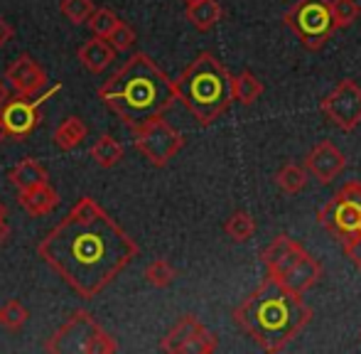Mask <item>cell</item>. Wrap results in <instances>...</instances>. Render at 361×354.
<instances>
[{
	"mask_svg": "<svg viewBox=\"0 0 361 354\" xmlns=\"http://www.w3.org/2000/svg\"><path fill=\"white\" fill-rule=\"evenodd\" d=\"M37 256L76 295L91 300L130 266L138 256V244L104 207L91 197H81L39 241Z\"/></svg>",
	"mask_w": 361,
	"mask_h": 354,
	"instance_id": "1",
	"label": "cell"
},
{
	"mask_svg": "<svg viewBox=\"0 0 361 354\" xmlns=\"http://www.w3.org/2000/svg\"><path fill=\"white\" fill-rule=\"evenodd\" d=\"M310 320L312 307L305 305L302 295L288 291L271 276L233 310V322L266 352L288 347Z\"/></svg>",
	"mask_w": 361,
	"mask_h": 354,
	"instance_id": "2",
	"label": "cell"
},
{
	"mask_svg": "<svg viewBox=\"0 0 361 354\" xmlns=\"http://www.w3.org/2000/svg\"><path fill=\"white\" fill-rule=\"evenodd\" d=\"M99 99L128 128L135 130L145 121L170 111L177 101V94L175 82L145 52H135L99 89Z\"/></svg>",
	"mask_w": 361,
	"mask_h": 354,
	"instance_id": "3",
	"label": "cell"
},
{
	"mask_svg": "<svg viewBox=\"0 0 361 354\" xmlns=\"http://www.w3.org/2000/svg\"><path fill=\"white\" fill-rule=\"evenodd\" d=\"M175 94L200 126L214 123L231 106V74L212 52H202L175 79Z\"/></svg>",
	"mask_w": 361,
	"mask_h": 354,
	"instance_id": "4",
	"label": "cell"
},
{
	"mask_svg": "<svg viewBox=\"0 0 361 354\" xmlns=\"http://www.w3.org/2000/svg\"><path fill=\"white\" fill-rule=\"evenodd\" d=\"M47 352L106 354L116 352V342L101 330V325L86 310H76L44 345Z\"/></svg>",
	"mask_w": 361,
	"mask_h": 354,
	"instance_id": "5",
	"label": "cell"
},
{
	"mask_svg": "<svg viewBox=\"0 0 361 354\" xmlns=\"http://www.w3.org/2000/svg\"><path fill=\"white\" fill-rule=\"evenodd\" d=\"M283 23L298 35L302 47L310 49V52L322 49L332 39V35L337 32L329 0H298L283 15Z\"/></svg>",
	"mask_w": 361,
	"mask_h": 354,
	"instance_id": "6",
	"label": "cell"
},
{
	"mask_svg": "<svg viewBox=\"0 0 361 354\" xmlns=\"http://www.w3.org/2000/svg\"><path fill=\"white\" fill-rule=\"evenodd\" d=\"M317 219L339 239L361 231V182H347L339 187L317 212Z\"/></svg>",
	"mask_w": 361,
	"mask_h": 354,
	"instance_id": "7",
	"label": "cell"
},
{
	"mask_svg": "<svg viewBox=\"0 0 361 354\" xmlns=\"http://www.w3.org/2000/svg\"><path fill=\"white\" fill-rule=\"evenodd\" d=\"M135 133V150L155 168H165L182 148H185V135L180 130L172 128L167 121H162V116L145 121L143 126L133 130Z\"/></svg>",
	"mask_w": 361,
	"mask_h": 354,
	"instance_id": "8",
	"label": "cell"
},
{
	"mask_svg": "<svg viewBox=\"0 0 361 354\" xmlns=\"http://www.w3.org/2000/svg\"><path fill=\"white\" fill-rule=\"evenodd\" d=\"M327 121L339 130H354L361 126V87L354 79H342L319 104Z\"/></svg>",
	"mask_w": 361,
	"mask_h": 354,
	"instance_id": "9",
	"label": "cell"
},
{
	"mask_svg": "<svg viewBox=\"0 0 361 354\" xmlns=\"http://www.w3.org/2000/svg\"><path fill=\"white\" fill-rule=\"evenodd\" d=\"M216 335L209 332L195 315H182L180 322L172 327L162 340V352H197V354H209L216 350Z\"/></svg>",
	"mask_w": 361,
	"mask_h": 354,
	"instance_id": "10",
	"label": "cell"
},
{
	"mask_svg": "<svg viewBox=\"0 0 361 354\" xmlns=\"http://www.w3.org/2000/svg\"><path fill=\"white\" fill-rule=\"evenodd\" d=\"M39 101L30 96H15L8 99L0 109V121L5 126V133L10 138H27L39 123Z\"/></svg>",
	"mask_w": 361,
	"mask_h": 354,
	"instance_id": "11",
	"label": "cell"
},
{
	"mask_svg": "<svg viewBox=\"0 0 361 354\" xmlns=\"http://www.w3.org/2000/svg\"><path fill=\"white\" fill-rule=\"evenodd\" d=\"M344 168H347V158H344L342 150H339L334 143H329V140L317 143L307 153V158H305V170L312 173L314 180L322 182V185L332 182Z\"/></svg>",
	"mask_w": 361,
	"mask_h": 354,
	"instance_id": "12",
	"label": "cell"
},
{
	"mask_svg": "<svg viewBox=\"0 0 361 354\" xmlns=\"http://www.w3.org/2000/svg\"><path fill=\"white\" fill-rule=\"evenodd\" d=\"M302 254H305V246L300 244V241L290 239V236H276V239L261 251V261H263V266H266L268 276L281 281Z\"/></svg>",
	"mask_w": 361,
	"mask_h": 354,
	"instance_id": "13",
	"label": "cell"
},
{
	"mask_svg": "<svg viewBox=\"0 0 361 354\" xmlns=\"http://www.w3.org/2000/svg\"><path fill=\"white\" fill-rule=\"evenodd\" d=\"M5 82L15 89V94L35 96L47 84V74L42 72V67L30 54H20L8 67V72H5Z\"/></svg>",
	"mask_w": 361,
	"mask_h": 354,
	"instance_id": "14",
	"label": "cell"
},
{
	"mask_svg": "<svg viewBox=\"0 0 361 354\" xmlns=\"http://www.w3.org/2000/svg\"><path fill=\"white\" fill-rule=\"evenodd\" d=\"M319 276H322V266H319V261L305 251V254L295 261V266L290 268V271L278 283H283L288 291L298 293V295H305V293H307L310 288L319 281Z\"/></svg>",
	"mask_w": 361,
	"mask_h": 354,
	"instance_id": "15",
	"label": "cell"
},
{
	"mask_svg": "<svg viewBox=\"0 0 361 354\" xmlns=\"http://www.w3.org/2000/svg\"><path fill=\"white\" fill-rule=\"evenodd\" d=\"M18 205L23 207L30 216H44L57 209L59 195L44 182V185H35V187H27V190H18Z\"/></svg>",
	"mask_w": 361,
	"mask_h": 354,
	"instance_id": "16",
	"label": "cell"
},
{
	"mask_svg": "<svg viewBox=\"0 0 361 354\" xmlns=\"http://www.w3.org/2000/svg\"><path fill=\"white\" fill-rule=\"evenodd\" d=\"M76 57H79V62L84 64L91 74H101L111 62H114L116 49L109 44V39L91 37V39H86V42L81 44L79 52H76Z\"/></svg>",
	"mask_w": 361,
	"mask_h": 354,
	"instance_id": "17",
	"label": "cell"
},
{
	"mask_svg": "<svg viewBox=\"0 0 361 354\" xmlns=\"http://www.w3.org/2000/svg\"><path fill=\"white\" fill-rule=\"evenodd\" d=\"M86 135H89V128H86L84 121H81L79 116H69V118H64L62 123L57 126V130H54V145H57L59 150H74L84 143Z\"/></svg>",
	"mask_w": 361,
	"mask_h": 354,
	"instance_id": "18",
	"label": "cell"
},
{
	"mask_svg": "<svg viewBox=\"0 0 361 354\" xmlns=\"http://www.w3.org/2000/svg\"><path fill=\"white\" fill-rule=\"evenodd\" d=\"M8 180L13 182L18 190H27V187H35V185H44V182H47V170L35 158H25L10 170Z\"/></svg>",
	"mask_w": 361,
	"mask_h": 354,
	"instance_id": "19",
	"label": "cell"
},
{
	"mask_svg": "<svg viewBox=\"0 0 361 354\" xmlns=\"http://www.w3.org/2000/svg\"><path fill=\"white\" fill-rule=\"evenodd\" d=\"M221 18H224V10L216 0H200V3L187 5V20H190L200 32H209Z\"/></svg>",
	"mask_w": 361,
	"mask_h": 354,
	"instance_id": "20",
	"label": "cell"
},
{
	"mask_svg": "<svg viewBox=\"0 0 361 354\" xmlns=\"http://www.w3.org/2000/svg\"><path fill=\"white\" fill-rule=\"evenodd\" d=\"M231 94H233V101H238L241 106H251L261 99L263 84L256 79V74H251L248 69H243L241 74L231 77Z\"/></svg>",
	"mask_w": 361,
	"mask_h": 354,
	"instance_id": "21",
	"label": "cell"
},
{
	"mask_svg": "<svg viewBox=\"0 0 361 354\" xmlns=\"http://www.w3.org/2000/svg\"><path fill=\"white\" fill-rule=\"evenodd\" d=\"M91 160L104 170L116 168L123 160V145L114 135H101L94 143V148H91Z\"/></svg>",
	"mask_w": 361,
	"mask_h": 354,
	"instance_id": "22",
	"label": "cell"
},
{
	"mask_svg": "<svg viewBox=\"0 0 361 354\" xmlns=\"http://www.w3.org/2000/svg\"><path fill=\"white\" fill-rule=\"evenodd\" d=\"M224 231H226V236L231 241L243 244V241H248L256 234V219L248 212H233L226 219V224H224Z\"/></svg>",
	"mask_w": 361,
	"mask_h": 354,
	"instance_id": "23",
	"label": "cell"
},
{
	"mask_svg": "<svg viewBox=\"0 0 361 354\" xmlns=\"http://www.w3.org/2000/svg\"><path fill=\"white\" fill-rule=\"evenodd\" d=\"M305 182H307V173H305V168H300V165H295V163L283 165L276 175V185L281 187L286 195H298L305 187Z\"/></svg>",
	"mask_w": 361,
	"mask_h": 354,
	"instance_id": "24",
	"label": "cell"
},
{
	"mask_svg": "<svg viewBox=\"0 0 361 354\" xmlns=\"http://www.w3.org/2000/svg\"><path fill=\"white\" fill-rule=\"evenodd\" d=\"M118 23H121V18L109 8H94V13L86 20V25L91 28L94 37H101V39H109V35L114 32Z\"/></svg>",
	"mask_w": 361,
	"mask_h": 354,
	"instance_id": "25",
	"label": "cell"
},
{
	"mask_svg": "<svg viewBox=\"0 0 361 354\" xmlns=\"http://www.w3.org/2000/svg\"><path fill=\"white\" fill-rule=\"evenodd\" d=\"M175 276H177L175 268H172L170 261H165V259H155L152 264H147V268H145V281L150 283L152 288L172 286Z\"/></svg>",
	"mask_w": 361,
	"mask_h": 354,
	"instance_id": "26",
	"label": "cell"
},
{
	"mask_svg": "<svg viewBox=\"0 0 361 354\" xmlns=\"http://www.w3.org/2000/svg\"><path fill=\"white\" fill-rule=\"evenodd\" d=\"M27 317H30V312L23 303L8 300L3 305V310H0V325L8 327L10 332H18V330H23V325L27 322Z\"/></svg>",
	"mask_w": 361,
	"mask_h": 354,
	"instance_id": "27",
	"label": "cell"
},
{
	"mask_svg": "<svg viewBox=\"0 0 361 354\" xmlns=\"http://www.w3.org/2000/svg\"><path fill=\"white\" fill-rule=\"evenodd\" d=\"M329 8H332V18H334L337 30L349 28V25L357 23V18H359L357 0H329Z\"/></svg>",
	"mask_w": 361,
	"mask_h": 354,
	"instance_id": "28",
	"label": "cell"
},
{
	"mask_svg": "<svg viewBox=\"0 0 361 354\" xmlns=\"http://www.w3.org/2000/svg\"><path fill=\"white\" fill-rule=\"evenodd\" d=\"M62 15L74 25H81L89 20V15L94 13V0H62Z\"/></svg>",
	"mask_w": 361,
	"mask_h": 354,
	"instance_id": "29",
	"label": "cell"
},
{
	"mask_svg": "<svg viewBox=\"0 0 361 354\" xmlns=\"http://www.w3.org/2000/svg\"><path fill=\"white\" fill-rule=\"evenodd\" d=\"M109 44L116 49V52H126V49H130L135 44V32L133 28H130L128 23H123L121 20L118 25H116V30L109 35Z\"/></svg>",
	"mask_w": 361,
	"mask_h": 354,
	"instance_id": "30",
	"label": "cell"
},
{
	"mask_svg": "<svg viewBox=\"0 0 361 354\" xmlns=\"http://www.w3.org/2000/svg\"><path fill=\"white\" fill-rule=\"evenodd\" d=\"M342 244H344V254H347V259L361 271V231H354V234L344 236Z\"/></svg>",
	"mask_w": 361,
	"mask_h": 354,
	"instance_id": "31",
	"label": "cell"
},
{
	"mask_svg": "<svg viewBox=\"0 0 361 354\" xmlns=\"http://www.w3.org/2000/svg\"><path fill=\"white\" fill-rule=\"evenodd\" d=\"M13 37H15V28L5 18H0V47H5Z\"/></svg>",
	"mask_w": 361,
	"mask_h": 354,
	"instance_id": "32",
	"label": "cell"
},
{
	"mask_svg": "<svg viewBox=\"0 0 361 354\" xmlns=\"http://www.w3.org/2000/svg\"><path fill=\"white\" fill-rule=\"evenodd\" d=\"M8 239H10V226L5 224V219H0V246H3Z\"/></svg>",
	"mask_w": 361,
	"mask_h": 354,
	"instance_id": "33",
	"label": "cell"
},
{
	"mask_svg": "<svg viewBox=\"0 0 361 354\" xmlns=\"http://www.w3.org/2000/svg\"><path fill=\"white\" fill-rule=\"evenodd\" d=\"M8 99H10V96H8V87H5L3 79H0V109H3V104H5Z\"/></svg>",
	"mask_w": 361,
	"mask_h": 354,
	"instance_id": "34",
	"label": "cell"
},
{
	"mask_svg": "<svg viewBox=\"0 0 361 354\" xmlns=\"http://www.w3.org/2000/svg\"><path fill=\"white\" fill-rule=\"evenodd\" d=\"M5 138H8V133H5V126H3V121H0V145H3Z\"/></svg>",
	"mask_w": 361,
	"mask_h": 354,
	"instance_id": "35",
	"label": "cell"
},
{
	"mask_svg": "<svg viewBox=\"0 0 361 354\" xmlns=\"http://www.w3.org/2000/svg\"><path fill=\"white\" fill-rule=\"evenodd\" d=\"M5 214H8V207H5L3 200H0V219H5Z\"/></svg>",
	"mask_w": 361,
	"mask_h": 354,
	"instance_id": "36",
	"label": "cell"
},
{
	"mask_svg": "<svg viewBox=\"0 0 361 354\" xmlns=\"http://www.w3.org/2000/svg\"><path fill=\"white\" fill-rule=\"evenodd\" d=\"M187 5H192V3H200V0H185Z\"/></svg>",
	"mask_w": 361,
	"mask_h": 354,
	"instance_id": "37",
	"label": "cell"
}]
</instances>
